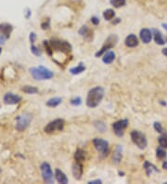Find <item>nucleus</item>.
Listing matches in <instances>:
<instances>
[{"mask_svg": "<svg viewBox=\"0 0 167 184\" xmlns=\"http://www.w3.org/2000/svg\"><path fill=\"white\" fill-rule=\"evenodd\" d=\"M104 97V89L101 86H96L88 91L86 97V105L89 108H96L100 105Z\"/></svg>", "mask_w": 167, "mask_h": 184, "instance_id": "nucleus-1", "label": "nucleus"}, {"mask_svg": "<svg viewBox=\"0 0 167 184\" xmlns=\"http://www.w3.org/2000/svg\"><path fill=\"white\" fill-rule=\"evenodd\" d=\"M32 76L35 80H46V79H50L54 76V74L48 70L47 68L44 66L39 67H32L29 69Z\"/></svg>", "mask_w": 167, "mask_h": 184, "instance_id": "nucleus-2", "label": "nucleus"}, {"mask_svg": "<svg viewBox=\"0 0 167 184\" xmlns=\"http://www.w3.org/2000/svg\"><path fill=\"white\" fill-rule=\"evenodd\" d=\"M33 119V116L29 113H23L21 115L16 117V129L18 131H24L30 125Z\"/></svg>", "mask_w": 167, "mask_h": 184, "instance_id": "nucleus-3", "label": "nucleus"}, {"mask_svg": "<svg viewBox=\"0 0 167 184\" xmlns=\"http://www.w3.org/2000/svg\"><path fill=\"white\" fill-rule=\"evenodd\" d=\"M117 42H118V36H117L116 35H110V36H109L108 38L105 40L104 45H103V46L101 47V48L95 54V56H96L97 58L102 56L105 52H107L109 49L114 47L116 46Z\"/></svg>", "mask_w": 167, "mask_h": 184, "instance_id": "nucleus-4", "label": "nucleus"}, {"mask_svg": "<svg viewBox=\"0 0 167 184\" xmlns=\"http://www.w3.org/2000/svg\"><path fill=\"white\" fill-rule=\"evenodd\" d=\"M131 140L134 144H136L141 150L145 149L148 145L146 136L138 130H133L131 132Z\"/></svg>", "mask_w": 167, "mask_h": 184, "instance_id": "nucleus-5", "label": "nucleus"}, {"mask_svg": "<svg viewBox=\"0 0 167 184\" xmlns=\"http://www.w3.org/2000/svg\"><path fill=\"white\" fill-rule=\"evenodd\" d=\"M48 43H49V46H50L52 51L60 50L62 52L68 53V52H70L72 50V46L68 42H66V41L51 39L50 41H48Z\"/></svg>", "mask_w": 167, "mask_h": 184, "instance_id": "nucleus-6", "label": "nucleus"}, {"mask_svg": "<svg viewBox=\"0 0 167 184\" xmlns=\"http://www.w3.org/2000/svg\"><path fill=\"white\" fill-rule=\"evenodd\" d=\"M64 120L63 119H55L51 122H49L44 128V131L47 134L53 133L54 131H62L64 127Z\"/></svg>", "mask_w": 167, "mask_h": 184, "instance_id": "nucleus-7", "label": "nucleus"}, {"mask_svg": "<svg viewBox=\"0 0 167 184\" xmlns=\"http://www.w3.org/2000/svg\"><path fill=\"white\" fill-rule=\"evenodd\" d=\"M41 169L42 178L46 183H53L54 178H53V172L51 169V166L48 163H43L40 166Z\"/></svg>", "mask_w": 167, "mask_h": 184, "instance_id": "nucleus-8", "label": "nucleus"}, {"mask_svg": "<svg viewBox=\"0 0 167 184\" xmlns=\"http://www.w3.org/2000/svg\"><path fill=\"white\" fill-rule=\"evenodd\" d=\"M93 144L96 148V150L102 155L106 156L109 153V142L100 138H96L93 140Z\"/></svg>", "mask_w": 167, "mask_h": 184, "instance_id": "nucleus-9", "label": "nucleus"}, {"mask_svg": "<svg viewBox=\"0 0 167 184\" xmlns=\"http://www.w3.org/2000/svg\"><path fill=\"white\" fill-rule=\"evenodd\" d=\"M128 126V120L127 119H122L117 122L112 124L113 132L118 137H123L125 133V129Z\"/></svg>", "mask_w": 167, "mask_h": 184, "instance_id": "nucleus-10", "label": "nucleus"}, {"mask_svg": "<svg viewBox=\"0 0 167 184\" xmlns=\"http://www.w3.org/2000/svg\"><path fill=\"white\" fill-rule=\"evenodd\" d=\"M21 101V97L19 95H15L13 93H7L4 96V102L6 104H9V105H13V104H17Z\"/></svg>", "mask_w": 167, "mask_h": 184, "instance_id": "nucleus-11", "label": "nucleus"}, {"mask_svg": "<svg viewBox=\"0 0 167 184\" xmlns=\"http://www.w3.org/2000/svg\"><path fill=\"white\" fill-rule=\"evenodd\" d=\"M73 175L75 180L79 181L82 178L83 175V165L80 162H75L73 164Z\"/></svg>", "mask_w": 167, "mask_h": 184, "instance_id": "nucleus-12", "label": "nucleus"}, {"mask_svg": "<svg viewBox=\"0 0 167 184\" xmlns=\"http://www.w3.org/2000/svg\"><path fill=\"white\" fill-rule=\"evenodd\" d=\"M13 31V27L9 23H1L0 24V33L8 38H9V36L11 32Z\"/></svg>", "mask_w": 167, "mask_h": 184, "instance_id": "nucleus-13", "label": "nucleus"}, {"mask_svg": "<svg viewBox=\"0 0 167 184\" xmlns=\"http://www.w3.org/2000/svg\"><path fill=\"white\" fill-rule=\"evenodd\" d=\"M122 151H123V147L121 145H117L116 149H115V152L113 153V156H112V162L114 164H119L121 163V160H122Z\"/></svg>", "mask_w": 167, "mask_h": 184, "instance_id": "nucleus-14", "label": "nucleus"}, {"mask_svg": "<svg viewBox=\"0 0 167 184\" xmlns=\"http://www.w3.org/2000/svg\"><path fill=\"white\" fill-rule=\"evenodd\" d=\"M55 178H56V180H57V181L59 183L67 184L68 181H69V180L66 177V175L63 173L60 168H56V170H55Z\"/></svg>", "mask_w": 167, "mask_h": 184, "instance_id": "nucleus-15", "label": "nucleus"}, {"mask_svg": "<svg viewBox=\"0 0 167 184\" xmlns=\"http://www.w3.org/2000/svg\"><path fill=\"white\" fill-rule=\"evenodd\" d=\"M140 38L143 41V43L148 44L152 38V33L148 29H142L140 31Z\"/></svg>", "mask_w": 167, "mask_h": 184, "instance_id": "nucleus-16", "label": "nucleus"}, {"mask_svg": "<svg viewBox=\"0 0 167 184\" xmlns=\"http://www.w3.org/2000/svg\"><path fill=\"white\" fill-rule=\"evenodd\" d=\"M125 45L128 47H135L138 45V39L135 35L131 34L125 38Z\"/></svg>", "mask_w": 167, "mask_h": 184, "instance_id": "nucleus-17", "label": "nucleus"}, {"mask_svg": "<svg viewBox=\"0 0 167 184\" xmlns=\"http://www.w3.org/2000/svg\"><path fill=\"white\" fill-rule=\"evenodd\" d=\"M114 60H115V53L113 51H107L103 54L102 61L106 64H110Z\"/></svg>", "mask_w": 167, "mask_h": 184, "instance_id": "nucleus-18", "label": "nucleus"}, {"mask_svg": "<svg viewBox=\"0 0 167 184\" xmlns=\"http://www.w3.org/2000/svg\"><path fill=\"white\" fill-rule=\"evenodd\" d=\"M84 71H85V66H84V64L83 62H80L78 66L73 67V68L70 69V73L72 75H80V74H82Z\"/></svg>", "mask_w": 167, "mask_h": 184, "instance_id": "nucleus-19", "label": "nucleus"}, {"mask_svg": "<svg viewBox=\"0 0 167 184\" xmlns=\"http://www.w3.org/2000/svg\"><path fill=\"white\" fill-rule=\"evenodd\" d=\"M152 32H153V35H154V40H155V42H156L158 45H164V44L166 43L165 40L163 38L162 34H161L160 31H158V30H156V29H153Z\"/></svg>", "mask_w": 167, "mask_h": 184, "instance_id": "nucleus-20", "label": "nucleus"}, {"mask_svg": "<svg viewBox=\"0 0 167 184\" xmlns=\"http://www.w3.org/2000/svg\"><path fill=\"white\" fill-rule=\"evenodd\" d=\"M62 102V98H60V97H55V98H51V99H49L47 102H46V106H48V107H52V108H54V107H57V106H59L61 103Z\"/></svg>", "mask_w": 167, "mask_h": 184, "instance_id": "nucleus-21", "label": "nucleus"}, {"mask_svg": "<svg viewBox=\"0 0 167 184\" xmlns=\"http://www.w3.org/2000/svg\"><path fill=\"white\" fill-rule=\"evenodd\" d=\"M74 159H75L76 162L82 163L85 159V152L83 151V150H81V149L76 150V152L74 153Z\"/></svg>", "mask_w": 167, "mask_h": 184, "instance_id": "nucleus-22", "label": "nucleus"}, {"mask_svg": "<svg viewBox=\"0 0 167 184\" xmlns=\"http://www.w3.org/2000/svg\"><path fill=\"white\" fill-rule=\"evenodd\" d=\"M144 168H145V170H146V173L148 176H150V175H151V173H152L153 171L158 172L157 167H156L154 164H150L149 162H148V161H146V162L144 163Z\"/></svg>", "mask_w": 167, "mask_h": 184, "instance_id": "nucleus-23", "label": "nucleus"}, {"mask_svg": "<svg viewBox=\"0 0 167 184\" xmlns=\"http://www.w3.org/2000/svg\"><path fill=\"white\" fill-rule=\"evenodd\" d=\"M21 90L26 93V94H35L38 92V88L35 86H24Z\"/></svg>", "mask_w": 167, "mask_h": 184, "instance_id": "nucleus-24", "label": "nucleus"}, {"mask_svg": "<svg viewBox=\"0 0 167 184\" xmlns=\"http://www.w3.org/2000/svg\"><path fill=\"white\" fill-rule=\"evenodd\" d=\"M103 17L106 20H111L115 17V12L111 8H108L103 12Z\"/></svg>", "mask_w": 167, "mask_h": 184, "instance_id": "nucleus-25", "label": "nucleus"}, {"mask_svg": "<svg viewBox=\"0 0 167 184\" xmlns=\"http://www.w3.org/2000/svg\"><path fill=\"white\" fill-rule=\"evenodd\" d=\"M158 142L162 148L167 149V134H163L162 136H160L158 138Z\"/></svg>", "mask_w": 167, "mask_h": 184, "instance_id": "nucleus-26", "label": "nucleus"}, {"mask_svg": "<svg viewBox=\"0 0 167 184\" xmlns=\"http://www.w3.org/2000/svg\"><path fill=\"white\" fill-rule=\"evenodd\" d=\"M156 156H157V158L158 159H160V160H164V159H165L167 156L166 154V152L164 150V149H162V148H158L157 149V151H156Z\"/></svg>", "mask_w": 167, "mask_h": 184, "instance_id": "nucleus-27", "label": "nucleus"}, {"mask_svg": "<svg viewBox=\"0 0 167 184\" xmlns=\"http://www.w3.org/2000/svg\"><path fill=\"white\" fill-rule=\"evenodd\" d=\"M110 5H112L114 8H121V7H124L126 3V0H110Z\"/></svg>", "mask_w": 167, "mask_h": 184, "instance_id": "nucleus-28", "label": "nucleus"}, {"mask_svg": "<svg viewBox=\"0 0 167 184\" xmlns=\"http://www.w3.org/2000/svg\"><path fill=\"white\" fill-rule=\"evenodd\" d=\"M94 125L100 132H104L105 130H106V125L102 121H95L94 122Z\"/></svg>", "mask_w": 167, "mask_h": 184, "instance_id": "nucleus-29", "label": "nucleus"}, {"mask_svg": "<svg viewBox=\"0 0 167 184\" xmlns=\"http://www.w3.org/2000/svg\"><path fill=\"white\" fill-rule=\"evenodd\" d=\"M89 34H90V30H89V28H88L86 25L82 26V27H81V29L79 30V35H80V36H82L86 37L87 36H89Z\"/></svg>", "mask_w": 167, "mask_h": 184, "instance_id": "nucleus-30", "label": "nucleus"}, {"mask_svg": "<svg viewBox=\"0 0 167 184\" xmlns=\"http://www.w3.org/2000/svg\"><path fill=\"white\" fill-rule=\"evenodd\" d=\"M31 51H32V53H33L34 55H35V56H41L42 55V51L40 50V48H38L37 47H35V46H34V45L31 46Z\"/></svg>", "mask_w": 167, "mask_h": 184, "instance_id": "nucleus-31", "label": "nucleus"}, {"mask_svg": "<svg viewBox=\"0 0 167 184\" xmlns=\"http://www.w3.org/2000/svg\"><path fill=\"white\" fill-rule=\"evenodd\" d=\"M71 104L73 105V106H79L82 104V100L80 97H75L74 99L71 100Z\"/></svg>", "mask_w": 167, "mask_h": 184, "instance_id": "nucleus-32", "label": "nucleus"}, {"mask_svg": "<svg viewBox=\"0 0 167 184\" xmlns=\"http://www.w3.org/2000/svg\"><path fill=\"white\" fill-rule=\"evenodd\" d=\"M153 126H154V129H155L157 132H159V133H163V132H164V128H163L162 125H161L159 122L154 123Z\"/></svg>", "mask_w": 167, "mask_h": 184, "instance_id": "nucleus-33", "label": "nucleus"}, {"mask_svg": "<svg viewBox=\"0 0 167 184\" xmlns=\"http://www.w3.org/2000/svg\"><path fill=\"white\" fill-rule=\"evenodd\" d=\"M41 27L43 30H46V29H48V28H49V20H47V21L43 22V23L41 24Z\"/></svg>", "mask_w": 167, "mask_h": 184, "instance_id": "nucleus-34", "label": "nucleus"}, {"mask_svg": "<svg viewBox=\"0 0 167 184\" xmlns=\"http://www.w3.org/2000/svg\"><path fill=\"white\" fill-rule=\"evenodd\" d=\"M29 38H30L31 43H32V44H34V43H35V39H36V35H35V33H31V34H30Z\"/></svg>", "mask_w": 167, "mask_h": 184, "instance_id": "nucleus-35", "label": "nucleus"}, {"mask_svg": "<svg viewBox=\"0 0 167 184\" xmlns=\"http://www.w3.org/2000/svg\"><path fill=\"white\" fill-rule=\"evenodd\" d=\"M91 22H92L94 25H98V24L100 23V19H99L98 17H95V16H94V17L91 18Z\"/></svg>", "mask_w": 167, "mask_h": 184, "instance_id": "nucleus-36", "label": "nucleus"}, {"mask_svg": "<svg viewBox=\"0 0 167 184\" xmlns=\"http://www.w3.org/2000/svg\"><path fill=\"white\" fill-rule=\"evenodd\" d=\"M7 40V37L6 36H4L2 34H0V45H4L5 44V42Z\"/></svg>", "mask_w": 167, "mask_h": 184, "instance_id": "nucleus-37", "label": "nucleus"}, {"mask_svg": "<svg viewBox=\"0 0 167 184\" xmlns=\"http://www.w3.org/2000/svg\"><path fill=\"white\" fill-rule=\"evenodd\" d=\"M89 184H100L102 183V181H101V180H95V181H90L89 182H88Z\"/></svg>", "mask_w": 167, "mask_h": 184, "instance_id": "nucleus-38", "label": "nucleus"}, {"mask_svg": "<svg viewBox=\"0 0 167 184\" xmlns=\"http://www.w3.org/2000/svg\"><path fill=\"white\" fill-rule=\"evenodd\" d=\"M163 168H164V169H167V161H164V162L163 163Z\"/></svg>", "mask_w": 167, "mask_h": 184, "instance_id": "nucleus-39", "label": "nucleus"}, {"mask_svg": "<svg viewBox=\"0 0 167 184\" xmlns=\"http://www.w3.org/2000/svg\"><path fill=\"white\" fill-rule=\"evenodd\" d=\"M30 15H31V11L28 9V10H27V14H26V18L29 19V18H30Z\"/></svg>", "mask_w": 167, "mask_h": 184, "instance_id": "nucleus-40", "label": "nucleus"}, {"mask_svg": "<svg viewBox=\"0 0 167 184\" xmlns=\"http://www.w3.org/2000/svg\"><path fill=\"white\" fill-rule=\"evenodd\" d=\"M163 54H164V55H165V56L167 57V47H165V48H164V49H163Z\"/></svg>", "mask_w": 167, "mask_h": 184, "instance_id": "nucleus-41", "label": "nucleus"}, {"mask_svg": "<svg viewBox=\"0 0 167 184\" xmlns=\"http://www.w3.org/2000/svg\"><path fill=\"white\" fill-rule=\"evenodd\" d=\"M163 27L167 31V23H163Z\"/></svg>", "mask_w": 167, "mask_h": 184, "instance_id": "nucleus-42", "label": "nucleus"}, {"mask_svg": "<svg viewBox=\"0 0 167 184\" xmlns=\"http://www.w3.org/2000/svg\"><path fill=\"white\" fill-rule=\"evenodd\" d=\"M1 50H2V49H1V47H0V54H1Z\"/></svg>", "mask_w": 167, "mask_h": 184, "instance_id": "nucleus-43", "label": "nucleus"}, {"mask_svg": "<svg viewBox=\"0 0 167 184\" xmlns=\"http://www.w3.org/2000/svg\"><path fill=\"white\" fill-rule=\"evenodd\" d=\"M0 172H1V169H0Z\"/></svg>", "mask_w": 167, "mask_h": 184, "instance_id": "nucleus-44", "label": "nucleus"}, {"mask_svg": "<svg viewBox=\"0 0 167 184\" xmlns=\"http://www.w3.org/2000/svg\"><path fill=\"white\" fill-rule=\"evenodd\" d=\"M165 42H167V40H165Z\"/></svg>", "mask_w": 167, "mask_h": 184, "instance_id": "nucleus-45", "label": "nucleus"}, {"mask_svg": "<svg viewBox=\"0 0 167 184\" xmlns=\"http://www.w3.org/2000/svg\"><path fill=\"white\" fill-rule=\"evenodd\" d=\"M166 184H167V182H166Z\"/></svg>", "mask_w": 167, "mask_h": 184, "instance_id": "nucleus-46", "label": "nucleus"}]
</instances>
